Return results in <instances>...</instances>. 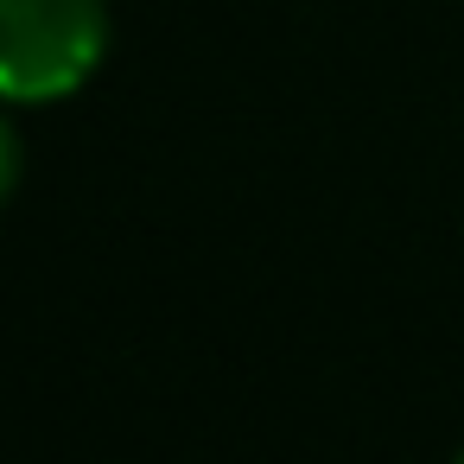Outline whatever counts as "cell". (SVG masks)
<instances>
[{"instance_id":"6da1fadb","label":"cell","mask_w":464,"mask_h":464,"mask_svg":"<svg viewBox=\"0 0 464 464\" xmlns=\"http://www.w3.org/2000/svg\"><path fill=\"white\" fill-rule=\"evenodd\" d=\"M109 45L102 0H0V96L58 102L90 83Z\"/></svg>"},{"instance_id":"7a4b0ae2","label":"cell","mask_w":464,"mask_h":464,"mask_svg":"<svg viewBox=\"0 0 464 464\" xmlns=\"http://www.w3.org/2000/svg\"><path fill=\"white\" fill-rule=\"evenodd\" d=\"M14 185H20V134L7 128V115H0V204L14 198Z\"/></svg>"},{"instance_id":"3957f363","label":"cell","mask_w":464,"mask_h":464,"mask_svg":"<svg viewBox=\"0 0 464 464\" xmlns=\"http://www.w3.org/2000/svg\"><path fill=\"white\" fill-rule=\"evenodd\" d=\"M458 464H464V458H458Z\"/></svg>"}]
</instances>
